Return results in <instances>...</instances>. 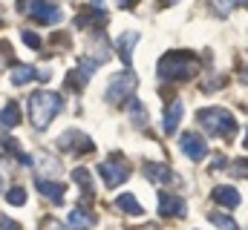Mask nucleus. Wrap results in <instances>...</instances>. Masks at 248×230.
I'll return each mask as SVG.
<instances>
[{
    "label": "nucleus",
    "instance_id": "obj_1",
    "mask_svg": "<svg viewBox=\"0 0 248 230\" xmlns=\"http://www.w3.org/2000/svg\"><path fill=\"white\" fill-rule=\"evenodd\" d=\"M29 124L35 129H46L52 124V118L63 110L61 92H49V89H38L29 95Z\"/></svg>",
    "mask_w": 248,
    "mask_h": 230
},
{
    "label": "nucleus",
    "instance_id": "obj_2",
    "mask_svg": "<svg viewBox=\"0 0 248 230\" xmlns=\"http://www.w3.org/2000/svg\"><path fill=\"white\" fill-rule=\"evenodd\" d=\"M196 72H199V60L193 52H185V49H173V52L162 55V60H159V78L170 81V84L190 81Z\"/></svg>",
    "mask_w": 248,
    "mask_h": 230
},
{
    "label": "nucleus",
    "instance_id": "obj_3",
    "mask_svg": "<svg viewBox=\"0 0 248 230\" xmlns=\"http://www.w3.org/2000/svg\"><path fill=\"white\" fill-rule=\"evenodd\" d=\"M196 121H199V127H202L208 135H214V138L231 141V135L237 132V118L228 113V110H222V107L199 110V113H196Z\"/></svg>",
    "mask_w": 248,
    "mask_h": 230
},
{
    "label": "nucleus",
    "instance_id": "obj_4",
    "mask_svg": "<svg viewBox=\"0 0 248 230\" xmlns=\"http://www.w3.org/2000/svg\"><path fill=\"white\" fill-rule=\"evenodd\" d=\"M136 86H139L136 75H133L130 69H124V72H119V75H113V78H110L107 92H104V101H107V104H124V101H130V98H133Z\"/></svg>",
    "mask_w": 248,
    "mask_h": 230
},
{
    "label": "nucleus",
    "instance_id": "obj_5",
    "mask_svg": "<svg viewBox=\"0 0 248 230\" xmlns=\"http://www.w3.org/2000/svg\"><path fill=\"white\" fill-rule=\"evenodd\" d=\"M17 9L44 26H55L61 20V9L52 0H17Z\"/></svg>",
    "mask_w": 248,
    "mask_h": 230
},
{
    "label": "nucleus",
    "instance_id": "obj_6",
    "mask_svg": "<svg viewBox=\"0 0 248 230\" xmlns=\"http://www.w3.org/2000/svg\"><path fill=\"white\" fill-rule=\"evenodd\" d=\"M98 175L104 178V187H110V190H116L119 184L127 181V175H130V164L119 158V156H113V158H107V161H98Z\"/></svg>",
    "mask_w": 248,
    "mask_h": 230
},
{
    "label": "nucleus",
    "instance_id": "obj_7",
    "mask_svg": "<svg viewBox=\"0 0 248 230\" xmlns=\"http://www.w3.org/2000/svg\"><path fill=\"white\" fill-rule=\"evenodd\" d=\"M95 60H90V58H81L78 60V66L66 75V89H72V92H78V89H84L87 86V81L93 78V72H95Z\"/></svg>",
    "mask_w": 248,
    "mask_h": 230
},
{
    "label": "nucleus",
    "instance_id": "obj_8",
    "mask_svg": "<svg viewBox=\"0 0 248 230\" xmlns=\"http://www.w3.org/2000/svg\"><path fill=\"white\" fill-rule=\"evenodd\" d=\"M58 147H61V150H69V153H75V156H78V153H84V156H87V153H93V150H95V144H93L84 132H75V129L63 132L61 138H58Z\"/></svg>",
    "mask_w": 248,
    "mask_h": 230
},
{
    "label": "nucleus",
    "instance_id": "obj_9",
    "mask_svg": "<svg viewBox=\"0 0 248 230\" xmlns=\"http://www.w3.org/2000/svg\"><path fill=\"white\" fill-rule=\"evenodd\" d=\"M179 147H182V153H185L190 161H202V158L208 156V144H205V138H199L196 132H185V135L179 138Z\"/></svg>",
    "mask_w": 248,
    "mask_h": 230
},
{
    "label": "nucleus",
    "instance_id": "obj_10",
    "mask_svg": "<svg viewBox=\"0 0 248 230\" xmlns=\"http://www.w3.org/2000/svg\"><path fill=\"white\" fill-rule=\"evenodd\" d=\"M159 213H162L165 219H182V216L187 213L185 199L170 196V193H159Z\"/></svg>",
    "mask_w": 248,
    "mask_h": 230
},
{
    "label": "nucleus",
    "instance_id": "obj_11",
    "mask_svg": "<svg viewBox=\"0 0 248 230\" xmlns=\"http://www.w3.org/2000/svg\"><path fill=\"white\" fill-rule=\"evenodd\" d=\"M35 187H38V193H41V196H46L49 201H58V204L63 201L66 184H61V181H52V178H44V175H38V178H35Z\"/></svg>",
    "mask_w": 248,
    "mask_h": 230
},
{
    "label": "nucleus",
    "instance_id": "obj_12",
    "mask_svg": "<svg viewBox=\"0 0 248 230\" xmlns=\"http://www.w3.org/2000/svg\"><path fill=\"white\" fill-rule=\"evenodd\" d=\"M182 115H185V104H182L179 98H173V101H170V107L165 110V118H162V129H165L168 135H173V132L179 129V121H182Z\"/></svg>",
    "mask_w": 248,
    "mask_h": 230
},
{
    "label": "nucleus",
    "instance_id": "obj_13",
    "mask_svg": "<svg viewBox=\"0 0 248 230\" xmlns=\"http://www.w3.org/2000/svg\"><path fill=\"white\" fill-rule=\"evenodd\" d=\"M214 201L217 204H222V207H228V210H234V207H240V190L237 187H231V184H219V187H214Z\"/></svg>",
    "mask_w": 248,
    "mask_h": 230
},
{
    "label": "nucleus",
    "instance_id": "obj_14",
    "mask_svg": "<svg viewBox=\"0 0 248 230\" xmlns=\"http://www.w3.org/2000/svg\"><path fill=\"white\" fill-rule=\"evenodd\" d=\"M136 43H139V32H124V35H119V41H116V52H119V58L124 60L127 69L133 66V46Z\"/></svg>",
    "mask_w": 248,
    "mask_h": 230
},
{
    "label": "nucleus",
    "instance_id": "obj_15",
    "mask_svg": "<svg viewBox=\"0 0 248 230\" xmlns=\"http://www.w3.org/2000/svg\"><path fill=\"white\" fill-rule=\"evenodd\" d=\"M144 175H147L153 184H168V181H173L170 167L162 164V161H144Z\"/></svg>",
    "mask_w": 248,
    "mask_h": 230
},
{
    "label": "nucleus",
    "instance_id": "obj_16",
    "mask_svg": "<svg viewBox=\"0 0 248 230\" xmlns=\"http://www.w3.org/2000/svg\"><path fill=\"white\" fill-rule=\"evenodd\" d=\"M95 225V216L87 210V207H75L72 213H69V228L72 230H90Z\"/></svg>",
    "mask_w": 248,
    "mask_h": 230
},
{
    "label": "nucleus",
    "instance_id": "obj_17",
    "mask_svg": "<svg viewBox=\"0 0 248 230\" xmlns=\"http://www.w3.org/2000/svg\"><path fill=\"white\" fill-rule=\"evenodd\" d=\"M38 72H41L38 66H26V63H17V66L12 69V75H9V78H12V84H15V86H23V84H29L32 78H38Z\"/></svg>",
    "mask_w": 248,
    "mask_h": 230
},
{
    "label": "nucleus",
    "instance_id": "obj_18",
    "mask_svg": "<svg viewBox=\"0 0 248 230\" xmlns=\"http://www.w3.org/2000/svg\"><path fill=\"white\" fill-rule=\"evenodd\" d=\"M127 115H130V121H133L139 129H144V127H147V107H144L141 101L130 98V101H127Z\"/></svg>",
    "mask_w": 248,
    "mask_h": 230
},
{
    "label": "nucleus",
    "instance_id": "obj_19",
    "mask_svg": "<svg viewBox=\"0 0 248 230\" xmlns=\"http://www.w3.org/2000/svg\"><path fill=\"white\" fill-rule=\"evenodd\" d=\"M20 124V107L15 104V101H9L3 110H0V127L3 129H15Z\"/></svg>",
    "mask_w": 248,
    "mask_h": 230
},
{
    "label": "nucleus",
    "instance_id": "obj_20",
    "mask_svg": "<svg viewBox=\"0 0 248 230\" xmlns=\"http://www.w3.org/2000/svg\"><path fill=\"white\" fill-rule=\"evenodd\" d=\"M3 150H6V153H12V156H15V158H17L23 167H35V158H32V156H26L15 138H9V135H6V138H3Z\"/></svg>",
    "mask_w": 248,
    "mask_h": 230
},
{
    "label": "nucleus",
    "instance_id": "obj_21",
    "mask_svg": "<svg viewBox=\"0 0 248 230\" xmlns=\"http://www.w3.org/2000/svg\"><path fill=\"white\" fill-rule=\"evenodd\" d=\"M72 181L81 187L84 199H93V178H90V172L84 170V167H75V170H72Z\"/></svg>",
    "mask_w": 248,
    "mask_h": 230
},
{
    "label": "nucleus",
    "instance_id": "obj_22",
    "mask_svg": "<svg viewBox=\"0 0 248 230\" xmlns=\"http://www.w3.org/2000/svg\"><path fill=\"white\" fill-rule=\"evenodd\" d=\"M116 204H119V210H124L127 216H141L144 210H141V204L136 201V196L133 193H124V196H119L116 199Z\"/></svg>",
    "mask_w": 248,
    "mask_h": 230
},
{
    "label": "nucleus",
    "instance_id": "obj_23",
    "mask_svg": "<svg viewBox=\"0 0 248 230\" xmlns=\"http://www.w3.org/2000/svg\"><path fill=\"white\" fill-rule=\"evenodd\" d=\"M237 6H248V0H214V12L219 17H228Z\"/></svg>",
    "mask_w": 248,
    "mask_h": 230
},
{
    "label": "nucleus",
    "instance_id": "obj_24",
    "mask_svg": "<svg viewBox=\"0 0 248 230\" xmlns=\"http://www.w3.org/2000/svg\"><path fill=\"white\" fill-rule=\"evenodd\" d=\"M6 201L15 204V207H23V204H26V190H23V187H12V190L6 193Z\"/></svg>",
    "mask_w": 248,
    "mask_h": 230
},
{
    "label": "nucleus",
    "instance_id": "obj_25",
    "mask_svg": "<svg viewBox=\"0 0 248 230\" xmlns=\"http://www.w3.org/2000/svg\"><path fill=\"white\" fill-rule=\"evenodd\" d=\"M208 219H211L217 228H222V230H240L234 219H228V216H222V213H208Z\"/></svg>",
    "mask_w": 248,
    "mask_h": 230
},
{
    "label": "nucleus",
    "instance_id": "obj_26",
    "mask_svg": "<svg viewBox=\"0 0 248 230\" xmlns=\"http://www.w3.org/2000/svg\"><path fill=\"white\" fill-rule=\"evenodd\" d=\"M20 38H23V43H26L29 49H41V38H38L35 32H29V29H23V32H20Z\"/></svg>",
    "mask_w": 248,
    "mask_h": 230
},
{
    "label": "nucleus",
    "instance_id": "obj_27",
    "mask_svg": "<svg viewBox=\"0 0 248 230\" xmlns=\"http://www.w3.org/2000/svg\"><path fill=\"white\" fill-rule=\"evenodd\" d=\"M0 230H20V225H17V222H12L6 213H0Z\"/></svg>",
    "mask_w": 248,
    "mask_h": 230
},
{
    "label": "nucleus",
    "instance_id": "obj_28",
    "mask_svg": "<svg viewBox=\"0 0 248 230\" xmlns=\"http://www.w3.org/2000/svg\"><path fill=\"white\" fill-rule=\"evenodd\" d=\"M237 175H248V158H237V164L231 167Z\"/></svg>",
    "mask_w": 248,
    "mask_h": 230
},
{
    "label": "nucleus",
    "instance_id": "obj_29",
    "mask_svg": "<svg viewBox=\"0 0 248 230\" xmlns=\"http://www.w3.org/2000/svg\"><path fill=\"white\" fill-rule=\"evenodd\" d=\"M116 6H119V9H136L139 0H116Z\"/></svg>",
    "mask_w": 248,
    "mask_h": 230
},
{
    "label": "nucleus",
    "instance_id": "obj_30",
    "mask_svg": "<svg viewBox=\"0 0 248 230\" xmlns=\"http://www.w3.org/2000/svg\"><path fill=\"white\" fill-rule=\"evenodd\" d=\"M211 170H225V156H217L214 164H211Z\"/></svg>",
    "mask_w": 248,
    "mask_h": 230
},
{
    "label": "nucleus",
    "instance_id": "obj_31",
    "mask_svg": "<svg viewBox=\"0 0 248 230\" xmlns=\"http://www.w3.org/2000/svg\"><path fill=\"white\" fill-rule=\"evenodd\" d=\"M44 230H63V228L58 225V222H52V219H46V222H44Z\"/></svg>",
    "mask_w": 248,
    "mask_h": 230
},
{
    "label": "nucleus",
    "instance_id": "obj_32",
    "mask_svg": "<svg viewBox=\"0 0 248 230\" xmlns=\"http://www.w3.org/2000/svg\"><path fill=\"white\" fill-rule=\"evenodd\" d=\"M159 3H162V6H168V3H179V0H159Z\"/></svg>",
    "mask_w": 248,
    "mask_h": 230
},
{
    "label": "nucleus",
    "instance_id": "obj_33",
    "mask_svg": "<svg viewBox=\"0 0 248 230\" xmlns=\"http://www.w3.org/2000/svg\"><path fill=\"white\" fill-rule=\"evenodd\" d=\"M243 81H246V84H248V69H246V72H243Z\"/></svg>",
    "mask_w": 248,
    "mask_h": 230
},
{
    "label": "nucleus",
    "instance_id": "obj_34",
    "mask_svg": "<svg viewBox=\"0 0 248 230\" xmlns=\"http://www.w3.org/2000/svg\"><path fill=\"white\" fill-rule=\"evenodd\" d=\"M243 147H246V150H248V132H246V141H243Z\"/></svg>",
    "mask_w": 248,
    "mask_h": 230
},
{
    "label": "nucleus",
    "instance_id": "obj_35",
    "mask_svg": "<svg viewBox=\"0 0 248 230\" xmlns=\"http://www.w3.org/2000/svg\"><path fill=\"white\" fill-rule=\"evenodd\" d=\"M0 190H3V178H0Z\"/></svg>",
    "mask_w": 248,
    "mask_h": 230
}]
</instances>
